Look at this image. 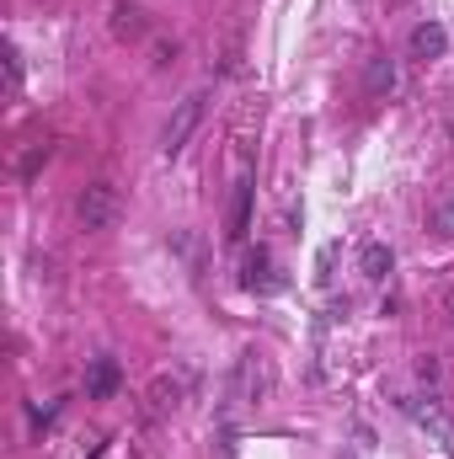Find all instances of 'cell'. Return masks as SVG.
<instances>
[{"label": "cell", "mask_w": 454, "mask_h": 459, "mask_svg": "<svg viewBox=\"0 0 454 459\" xmlns=\"http://www.w3.org/2000/svg\"><path fill=\"white\" fill-rule=\"evenodd\" d=\"M273 395V358L262 347H246L235 358V374H230V401L235 406H262Z\"/></svg>", "instance_id": "cell-1"}, {"label": "cell", "mask_w": 454, "mask_h": 459, "mask_svg": "<svg viewBox=\"0 0 454 459\" xmlns=\"http://www.w3.org/2000/svg\"><path fill=\"white\" fill-rule=\"evenodd\" d=\"M204 102H209V97H204V91H193V97H182V102H177V113L166 117V128H161V155H166V160H177V155L188 150L193 128L204 123Z\"/></svg>", "instance_id": "cell-2"}, {"label": "cell", "mask_w": 454, "mask_h": 459, "mask_svg": "<svg viewBox=\"0 0 454 459\" xmlns=\"http://www.w3.org/2000/svg\"><path fill=\"white\" fill-rule=\"evenodd\" d=\"M401 411H406L428 438H439V444L454 455V422H450V411H444L433 395H401Z\"/></svg>", "instance_id": "cell-3"}, {"label": "cell", "mask_w": 454, "mask_h": 459, "mask_svg": "<svg viewBox=\"0 0 454 459\" xmlns=\"http://www.w3.org/2000/svg\"><path fill=\"white\" fill-rule=\"evenodd\" d=\"M75 214H81V225H86V230H113V220H118V187H113V182H92V187H81Z\"/></svg>", "instance_id": "cell-4"}, {"label": "cell", "mask_w": 454, "mask_h": 459, "mask_svg": "<svg viewBox=\"0 0 454 459\" xmlns=\"http://www.w3.org/2000/svg\"><path fill=\"white\" fill-rule=\"evenodd\" d=\"M188 385H193V374H188V368H182L177 379H171V374H161V379L150 385V417H171V411L188 401Z\"/></svg>", "instance_id": "cell-5"}, {"label": "cell", "mask_w": 454, "mask_h": 459, "mask_svg": "<svg viewBox=\"0 0 454 459\" xmlns=\"http://www.w3.org/2000/svg\"><path fill=\"white\" fill-rule=\"evenodd\" d=\"M406 48H412V59H444L450 32H444L439 22H417V27H412V38H406Z\"/></svg>", "instance_id": "cell-6"}, {"label": "cell", "mask_w": 454, "mask_h": 459, "mask_svg": "<svg viewBox=\"0 0 454 459\" xmlns=\"http://www.w3.org/2000/svg\"><path fill=\"white\" fill-rule=\"evenodd\" d=\"M246 230H251V182L240 177V182H235V193H230V220H225V235H230V240H246Z\"/></svg>", "instance_id": "cell-7"}, {"label": "cell", "mask_w": 454, "mask_h": 459, "mask_svg": "<svg viewBox=\"0 0 454 459\" xmlns=\"http://www.w3.org/2000/svg\"><path fill=\"white\" fill-rule=\"evenodd\" d=\"M390 86H396V65L380 54V59H369L363 65V97L369 102H380V97H390Z\"/></svg>", "instance_id": "cell-8"}, {"label": "cell", "mask_w": 454, "mask_h": 459, "mask_svg": "<svg viewBox=\"0 0 454 459\" xmlns=\"http://www.w3.org/2000/svg\"><path fill=\"white\" fill-rule=\"evenodd\" d=\"M358 267H363V278H390V267H396V251L385 246V240H369L363 251H358Z\"/></svg>", "instance_id": "cell-9"}, {"label": "cell", "mask_w": 454, "mask_h": 459, "mask_svg": "<svg viewBox=\"0 0 454 459\" xmlns=\"http://www.w3.org/2000/svg\"><path fill=\"white\" fill-rule=\"evenodd\" d=\"M240 283H246L251 294H273V289H278V278H273V256H267V251H251V256H246V278H240Z\"/></svg>", "instance_id": "cell-10"}, {"label": "cell", "mask_w": 454, "mask_h": 459, "mask_svg": "<svg viewBox=\"0 0 454 459\" xmlns=\"http://www.w3.org/2000/svg\"><path fill=\"white\" fill-rule=\"evenodd\" d=\"M113 390H118V363L113 358H97V363H92V379H86V395H92V401H108Z\"/></svg>", "instance_id": "cell-11"}, {"label": "cell", "mask_w": 454, "mask_h": 459, "mask_svg": "<svg viewBox=\"0 0 454 459\" xmlns=\"http://www.w3.org/2000/svg\"><path fill=\"white\" fill-rule=\"evenodd\" d=\"M113 32L118 38H144V11L139 5H113Z\"/></svg>", "instance_id": "cell-12"}, {"label": "cell", "mask_w": 454, "mask_h": 459, "mask_svg": "<svg viewBox=\"0 0 454 459\" xmlns=\"http://www.w3.org/2000/svg\"><path fill=\"white\" fill-rule=\"evenodd\" d=\"M433 235L439 240H454V204H439L433 209Z\"/></svg>", "instance_id": "cell-13"}, {"label": "cell", "mask_w": 454, "mask_h": 459, "mask_svg": "<svg viewBox=\"0 0 454 459\" xmlns=\"http://www.w3.org/2000/svg\"><path fill=\"white\" fill-rule=\"evenodd\" d=\"M5 75H11V86L22 81V59H16V48H5Z\"/></svg>", "instance_id": "cell-14"}]
</instances>
